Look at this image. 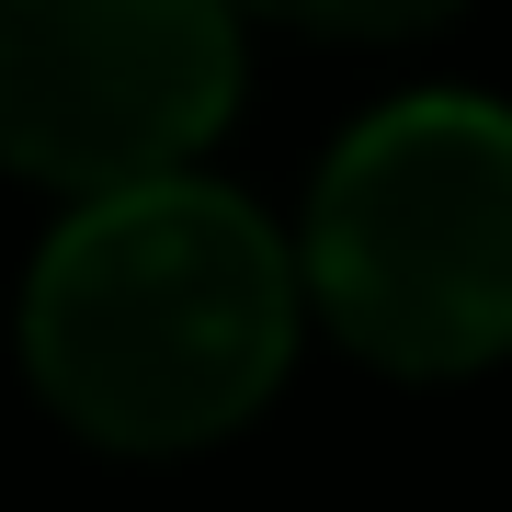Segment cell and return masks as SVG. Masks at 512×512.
Returning a JSON list of instances; mask_svg holds the SVG:
<instances>
[{
    "instance_id": "obj_4",
    "label": "cell",
    "mask_w": 512,
    "mask_h": 512,
    "mask_svg": "<svg viewBox=\"0 0 512 512\" xmlns=\"http://www.w3.org/2000/svg\"><path fill=\"white\" fill-rule=\"evenodd\" d=\"M239 12H274V23H308V35H421V23L467 12V0H239Z\"/></svg>"
},
{
    "instance_id": "obj_1",
    "label": "cell",
    "mask_w": 512,
    "mask_h": 512,
    "mask_svg": "<svg viewBox=\"0 0 512 512\" xmlns=\"http://www.w3.org/2000/svg\"><path fill=\"white\" fill-rule=\"evenodd\" d=\"M296 353V262L228 183L80 194L23 285V365L69 433L114 456H183L239 433Z\"/></svg>"
},
{
    "instance_id": "obj_2",
    "label": "cell",
    "mask_w": 512,
    "mask_h": 512,
    "mask_svg": "<svg viewBox=\"0 0 512 512\" xmlns=\"http://www.w3.org/2000/svg\"><path fill=\"white\" fill-rule=\"evenodd\" d=\"M308 296L365 365L467 376L512 353V114L410 92L330 148L308 194Z\"/></svg>"
},
{
    "instance_id": "obj_3",
    "label": "cell",
    "mask_w": 512,
    "mask_h": 512,
    "mask_svg": "<svg viewBox=\"0 0 512 512\" xmlns=\"http://www.w3.org/2000/svg\"><path fill=\"white\" fill-rule=\"evenodd\" d=\"M239 103V0H0V171L114 194L183 171Z\"/></svg>"
}]
</instances>
